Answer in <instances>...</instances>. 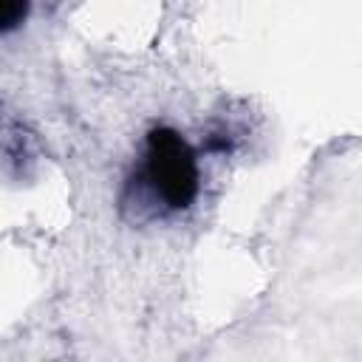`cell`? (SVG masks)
<instances>
[{"instance_id":"2","label":"cell","mask_w":362,"mask_h":362,"mask_svg":"<svg viewBox=\"0 0 362 362\" xmlns=\"http://www.w3.org/2000/svg\"><path fill=\"white\" fill-rule=\"evenodd\" d=\"M28 17V0H0V34L14 31Z\"/></svg>"},{"instance_id":"1","label":"cell","mask_w":362,"mask_h":362,"mask_svg":"<svg viewBox=\"0 0 362 362\" xmlns=\"http://www.w3.org/2000/svg\"><path fill=\"white\" fill-rule=\"evenodd\" d=\"M147 178L170 209H187L198 195V161L189 141L173 127L147 133Z\"/></svg>"}]
</instances>
